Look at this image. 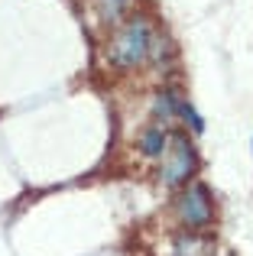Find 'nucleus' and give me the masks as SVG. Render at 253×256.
<instances>
[{"mask_svg":"<svg viewBox=\"0 0 253 256\" xmlns=\"http://www.w3.org/2000/svg\"><path fill=\"white\" fill-rule=\"evenodd\" d=\"M166 146H169V140H166V133L159 130V126H150V130H143V136H140V150H143L146 156H162Z\"/></svg>","mask_w":253,"mask_h":256,"instance_id":"nucleus-5","label":"nucleus"},{"mask_svg":"<svg viewBox=\"0 0 253 256\" xmlns=\"http://www.w3.org/2000/svg\"><path fill=\"white\" fill-rule=\"evenodd\" d=\"M126 6H130V0H98V13H101V20H108V23L120 20Z\"/></svg>","mask_w":253,"mask_h":256,"instance_id":"nucleus-6","label":"nucleus"},{"mask_svg":"<svg viewBox=\"0 0 253 256\" xmlns=\"http://www.w3.org/2000/svg\"><path fill=\"white\" fill-rule=\"evenodd\" d=\"M178 218H182V224H188L192 230L208 227L211 218H214L208 188H204V185H188V192L178 198Z\"/></svg>","mask_w":253,"mask_h":256,"instance_id":"nucleus-3","label":"nucleus"},{"mask_svg":"<svg viewBox=\"0 0 253 256\" xmlns=\"http://www.w3.org/2000/svg\"><path fill=\"white\" fill-rule=\"evenodd\" d=\"M214 253V244L202 234H182L176 240V256H211Z\"/></svg>","mask_w":253,"mask_h":256,"instance_id":"nucleus-4","label":"nucleus"},{"mask_svg":"<svg viewBox=\"0 0 253 256\" xmlns=\"http://www.w3.org/2000/svg\"><path fill=\"white\" fill-rule=\"evenodd\" d=\"M150 42H152L150 23H146L143 16H136V20H130L124 30H117V36L110 39V46H108V58L117 68H133V65H140L150 56Z\"/></svg>","mask_w":253,"mask_h":256,"instance_id":"nucleus-1","label":"nucleus"},{"mask_svg":"<svg viewBox=\"0 0 253 256\" xmlns=\"http://www.w3.org/2000/svg\"><path fill=\"white\" fill-rule=\"evenodd\" d=\"M192 172H195V150L185 136H176L162 156V172L159 175H162L166 185H182V182H188Z\"/></svg>","mask_w":253,"mask_h":256,"instance_id":"nucleus-2","label":"nucleus"}]
</instances>
